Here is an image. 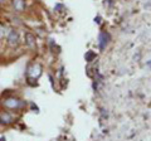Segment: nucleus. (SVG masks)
Wrapping results in <instances>:
<instances>
[{
	"label": "nucleus",
	"mask_w": 151,
	"mask_h": 141,
	"mask_svg": "<svg viewBox=\"0 0 151 141\" xmlns=\"http://www.w3.org/2000/svg\"><path fill=\"white\" fill-rule=\"evenodd\" d=\"M13 6L17 12H23L25 9V0H13Z\"/></svg>",
	"instance_id": "39448f33"
},
{
	"label": "nucleus",
	"mask_w": 151,
	"mask_h": 141,
	"mask_svg": "<svg viewBox=\"0 0 151 141\" xmlns=\"http://www.w3.org/2000/svg\"><path fill=\"white\" fill-rule=\"evenodd\" d=\"M19 43V37H18V33L15 30H12L8 35V44L12 45V47H17Z\"/></svg>",
	"instance_id": "f03ea898"
},
{
	"label": "nucleus",
	"mask_w": 151,
	"mask_h": 141,
	"mask_svg": "<svg viewBox=\"0 0 151 141\" xmlns=\"http://www.w3.org/2000/svg\"><path fill=\"white\" fill-rule=\"evenodd\" d=\"M3 1H4V0H0V3H3Z\"/></svg>",
	"instance_id": "0eeeda50"
},
{
	"label": "nucleus",
	"mask_w": 151,
	"mask_h": 141,
	"mask_svg": "<svg viewBox=\"0 0 151 141\" xmlns=\"http://www.w3.org/2000/svg\"><path fill=\"white\" fill-rule=\"evenodd\" d=\"M25 43L28 44V47L34 48L35 47V37L33 34H30V33H27L25 34Z\"/></svg>",
	"instance_id": "423d86ee"
},
{
	"label": "nucleus",
	"mask_w": 151,
	"mask_h": 141,
	"mask_svg": "<svg viewBox=\"0 0 151 141\" xmlns=\"http://www.w3.org/2000/svg\"><path fill=\"white\" fill-rule=\"evenodd\" d=\"M13 121H14V117L10 114H8V112H4V114L0 115V122H3V124L9 125V124H12Z\"/></svg>",
	"instance_id": "20e7f679"
},
{
	"label": "nucleus",
	"mask_w": 151,
	"mask_h": 141,
	"mask_svg": "<svg viewBox=\"0 0 151 141\" xmlns=\"http://www.w3.org/2000/svg\"><path fill=\"white\" fill-rule=\"evenodd\" d=\"M40 73H42V67L39 64H33L29 68V76H32V77L38 78L40 76Z\"/></svg>",
	"instance_id": "7ed1b4c3"
},
{
	"label": "nucleus",
	"mask_w": 151,
	"mask_h": 141,
	"mask_svg": "<svg viewBox=\"0 0 151 141\" xmlns=\"http://www.w3.org/2000/svg\"><path fill=\"white\" fill-rule=\"evenodd\" d=\"M4 106L9 110H18L19 107L22 106V101L19 100V98H15V97H9L4 101Z\"/></svg>",
	"instance_id": "f257e3e1"
}]
</instances>
